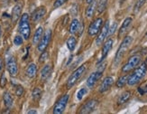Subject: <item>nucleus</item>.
I'll return each mask as SVG.
<instances>
[{
	"label": "nucleus",
	"mask_w": 147,
	"mask_h": 114,
	"mask_svg": "<svg viewBox=\"0 0 147 114\" xmlns=\"http://www.w3.org/2000/svg\"><path fill=\"white\" fill-rule=\"evenodd\" d=\"M18 31L20 35L24 37V39H29L31 35V27L29 23V16L27 14H24L21 16L20 21H19Z\"/></svg>",
	"instance_id": "nucleus-3"
},
{
	"label": "nucleus",
	"mask_w": 147,
	"mask_h": 114,
	"mask_svg": "<svg viewBox=\"0 0 147 114\" xmlns=\"http://www.w3.org/2000/svg\"><path fill=\"white\" fill-rule=\"evenodd\" d=\"M51 39H52V31L49 29L42 35V37L41 38L40 42L38 43V47H37L38 51L41 53L43 52V51H45V49L48 47L49 43L51 42Z\"/></svg>",
	"instance_id": "nucleus-8"
},
{
	"label": "nucleus",
	"mask_w": 147,
	"mask_h": 114,
	"mask_svg": "<svg viewBox=\"0 0 147 114\" xmlns=\"http://www.w3.org/2000/svg\"><path fill=\"white\" fill-rule=\"evenodd\" d=\"M97 106H98V100H89L80 108V113H81V114L90 113V112H92L96 109V107H97Z\"/></svg>",
	"instance_id": "nucleus-11"
},
{
	"label": "nucleus",
	"mask_w": 147,
	"mask_h": 114,
	"mask_svg": "<svg viewBox=\"0 0 147 114\" xmlns=\"http://www.w3.org/2000/svg\"><path fill=\"white\" fill-rule=\"evenodd\" d=\"M113 40L112 39H108L105 43H104V45L103 47H102V51H101V57H100V59L98 61V63H101L102 62H103L105 59H106V57L107 56L108 53L110 52V50L112 49V46H113Z\"/></svg>",
	"instance_id": "nucleus-13"
},
{
	"label": "nucleus",
	"mask_w": 147,
	"mask_h": 114,
	"mask_svg": "<svg viewBox=\"0 0 147 114\" xmlns=\"http://www.w3.org/2000/svg\"><path fill=\"white\" fill-rule=\"evenodd\" d=\"M104 69H105V67H103L102 69H99L98 71L91 73V75L89 76V77L88 78V80H87V86L88 88H93L95 86V84L97 83L98 81L102 77Z\"/></svg>",
	"instance_id": "nucleus-10"
},
{
	"label": "nucleus",
	"mask_w": 147,
	"mask_h": 114,
	"mask_svg": "<svg viewBox=\"0 0 147 114\" xmlns=\"http://www.w3.org/2000/svg\"><path fill=\"white\" fill-rule=\"evenodd\" d=\"M131 98V92H125L124 93H122L120 95V97L118 98V100L117 102L119 105H122V104H125V102L129 100V99Z\"/></svg>",
	"instance_id": "nucleus-22"
},
{
	"label": "nucleus",
	"mask_w": 147,
	"mask_h": 114,
	"mask_svg": "<svg viewBox=\"0 0 147 114\" xmlns=\"http://www.w3.org/2000/svg\"><path fill=\"white\" fill-rule=\"evenodd\" d=\"M42 35H43L42 27L37 28V30L35 31V33H34V38H33V43L34 44H38V43H39L40 40H41V38L42 37Z\"/></svg>",
	"instance_id": "nucleus-23"
},
{
	"label": "nucleus",
	"mask_w": 147,
	"mask_h": 114,
	"mask_svg": "<svg viewBox=\"0 0 147 114\" xmlns=\"http://www.w3.org/2000/svg\"><path fill=\"white\" fill-rule=\"evenodd\" d=\"M132 23H133V19L131 17H127L125 19L122 26H121V28L119 30V34H118L119 37H123L124 35H125V34L129 31L131 25H132Z\"/></svg>",
	"instance_id": "nucleus-14"
},
{
	"label": "nucleus",
	"mask_w": 147,
	"mask_h": 114,
	"mask_svg": "<svg viewBox=\"0 0 147 114\" xmlns=\"http://www.w3.org/2000/svg\"><path fill=\"white\" fill-rule=\"evenodd\" d=\"M3 100H4V103L5 106L7 108V109H10V108L13 106V98L11 96V94L8 92H5L3 95Z\"/></svg>",
	"instance_id": "nucleus-21"
},
{
	"label": "nucleus",
	"mask_w": 147,
	"mask_h": 114,
	"mask_svg": "<svg viewBox=\"0 0 147 114\" xmlns=\"http://www.w3.org/2000/svg\"><path fill=\"white\" fill-rule=\"evenodd\" d=\"M32 96H33V99L34 100H40V98L42 97V91L39 88H35L33 91V93H32Z\"/></svg>",
	"instance_id": "nucleus-28"
},
{
	"label": "nucleus",
	"mask_w": 147,
	"mask_h": 114,
	"mask_svg": "<svg viewBox=\"0 0 147 114\" xmlns=\"http://www.w3.org/2000/svg\"><path fill=\"white\" fill-rule=\"evenodd\" d=\"M51 73H52V67L51 65H45L41 72V78L42 81H46L49 77Z\"/></svg>",
	"instance_id": "nucleus-20"
},
{
	"label": "nucleus",
	"mask_w": 147,
	"mask_h": 114,
	"mask_svg": "<svg viewBox=\"0 0 147 114\" xmlns=\"http://www.w3.org/2000/svg\"><path fill=\"white\" fill-rule=\"evenodd\" d=\"M5 84H6V78H5V73H3L1 75V78H0V87L4 88L5 86Z\"/></svg>",
	"instance_id": "nucleus-35"
},
{
	"label": "nucleus",
	"mask_w": 147,
	"mask_h": 114,
	"mask_svg": "<svg viewBox=\"0 0 147 114\" xmlns=\"http://www.w3.org/2000/svg\"><path fill=\"white\" fill-rule=\"evenodd\" d=\"M5 64H6V69L11 75V77H15L17 75L18 73V66H17V62L15 59V57L12 54H9L6 56V60H5Z\"/></svg>",
	"instance_id": "nucleus-5"
},
{
	"label": "nucleus",
	"mask_w": 147,
	"mask_h": 114,
	"mask_svg": "<svg viewBox=\"0 0 147 114\" xmlns=\"http://www.w3.org/2000/svg\"><path fill=\"white\" fill-rule=\"evenodd\" d=\"M144 63H145V65H146V67H147V58L145 59V61H144Z\"/></svg>",
	"instance_id": "nucleus-40"
},
{
	"label": "nucleus",
	"mask_w": 147,
	"mask_h": 114,
	"mask_svg": "<svg viewBox=\"0 0 147 114\" xmlns=\"http://www.w3.org/2000/svg\"><path fill=\"white\" fill-rule=\"evenodd\" d=\"M0 37H1V26H0Z\"/></svg>",
	"instance_id": "nucleus-42"
},
{
	"label": "nucleus",
	"mask_w": 147,
	"mask_h": 114,
	"mask_svg": "<svg viewBox=\"0 0 147 114\" xmlns=\"http://www.w3.org/2000/svg\"><path fill=\"white\" fill-rule=\"evenodd\" d=\"M37 111H28V114H36Z\"/></svg>",
	"instance_id": "nucleus-38"
},
{
	"label": "nucleus",
	"mask_w": 147,
	"mask_h": 114,
	"mask_svg": "<svg viewBox=\"0 0 147 114\" xmlns=\"http://www.w3.org/2000/svg\"><path fill=\"white\" fill-rule=\"evenodd\" d=\"M102 25H103V20L102 18L98 17L97 18L96 20H94L88 26V33L90 36H95L96 35H98Z\"/></svg>",
	"instance_id": "nucleus-9"
},
{
	"label": "nucleus",
	"mask_w": 147,
	"mask_h": 114,
	"mask_svg": "<svg viewBox=\"0 0 147 114\" xmlns=\"http://www.w3.org/2000/svg\"><path fill=\"white\" fill-rule=\"evenodd\" d=\"M86 1H87V3H88V4H90L92 1H94V0H86Z\"/></svg>",
	"instance_id": "nucleus-39"
},
{
	"label": "nucleus",
	"mask_w": 147,
	"mask_h": 114,
	"mask_svg": "<svg viewBox=\"0 0 147 114\" xmlns=\"http://www.w3.org/2000/svg\"><path fill=\"white\" fill-rule=\"evenodd\" d=\"M67 1H68V0H56V1L54 2V4H53L54 8L60 7V6H61L62 5H64Z\"/></svg>",
	"instance_id": "nucleus-34"
},
{
	"label": "nucleus",
	"mask_w": 147,
	"mask_h": 114,
	"mask_svg": "<svg viewBox=\"0 0 147 114\" xmlns=\"http://www.w3.org/2000/svg\"><path fill=\"white\" fill-rule=\"evenodd\" d=\"M69 98V95L65 94L57 100V102L55 103L54 108H53V113L54 114H61L64 111L65 108L67 106V103H68Z\"/></svg>",
	"instance_id": "nucleus-7"
},
{
	"label": "nucleus",
	"mask_w": 147,
	"mask_h": 114,
	"mask_svg": "<svg viewBox=\"0 0 147 114\" xmlns=\"http://www.w3.org/2000/svg\"><path fill=\"white\" fill-rule=\"evenodd\" d=\"M96 6H97V2L95 1H92L90 4H88V6L86 10V16L88 17H91L93 16L94 15V12H95V9H96Z\"/></svg>",
	"instance_id": "nucleus-24"
},
{
	"label": "nucleus",
	"mask_w": 147,
	"mask_h": 114,
	"mask_svg": "<svg viewBox=\"0 0 147 114\" xmlns=\"http://www.w3.org/2000/svg\"><path fill=\"white\" fill-rule=\"evenodd\" d=\"M108 30H109V22L107 21L105 23V24L103 25V27H101L100 34L98 36L97 40H96V43H97V45H101V44L103 43V42L106 39V37L108 35Z\"/></svg>",
	"instance_id": "nucleus-12"
},
{
	"label": "nucleus",
	"mask_w": 147,
	"mask_h": 114,
	"mask_svg": "<svg viewBox=\"0 0 147 114\" xmlns=\"http://www.w3.org/2000/svg\"><path fill=\"white\" fill-rule=\"evenodd\" d=\"M128 76L129 75H124V76H121V77L117 81V86L118 88H123L125 83H127V80H128Z\"/></svg>",
	"instance_id": "nucleus-25"
},
{
	"label": "nucleus",
	"mask_w": 147,
	"mask_h": 114,
	"mask_svg": "<svg viewBox=\"0 0 147 114\" xmlns=\"http://www.w3.org/2000/svg\"><path fill=\"white\" fill-rule=\"evenodd\" d=\"M16 96H18V97H21L22 95L24 94V88L21 85H17L16 86Z\"/></svg>",
	"instance_id": "nucleus-32"
},
{
	"label": "nucleus",
	"mask_w": 147,
	"mask_h": 114,
	"mask_svg": "<svg viewBox=\"0 0 147 114\" xmlns=\"http://www.w3.org/2000/svg\"><path fill=\"white\" fill-rule=\"evenodd\" d=\"M46 13V9L44 6H41V7H38L32 15V20L34 22H38L40 21L41 19L44 16Z\"/></svg>",
	"instance_id": "nucleus-17"
},
{
	"label": "nucleus",
	"mask_w": 147,
	"mask_h": 114,
	"mask_svg": "<svg viewBox=\"0 0 147 114\" xmlns=\"http://www.w3.org/2000/svg\"><path fill=\"white\" fill-rule=\"evenodd\" d=\"M146 36H147V33H146Z\"/></svg>",
	"instance_id": "nucleus-44"
},
{
	"label": "nucleus",
	"mask_w": 147,
	"mask_h": 114,
	"mask_svg": "<svg viewBox=\"0 0 147 114\" xmlns=\"http://www.w3.org/2000/svg\"><path fill=\"white\" fill-rule=\"evenodd\" d=\"M146 0H137V2L135 5V7H134V13L136 14V13L139 12V10L142 8V6L144 5Z\"/></svg>",
	"instance_id": "nucleus-27"
},
{
	"label": "nucleus",
	"mask_w": 147,
	"mask_h": 114,
	"mask_svg": "<svg viewBox=\"0 0 147 114\" xmlns=\"http://www.w3.org/2000/svg\"><path fill=\"white\" fill-rule=\"evenodd\" d=\"M147 72V67L145 65V63L143 62L139 67H137L134 73L128 76V80H127V83L130 86H134L137 84L138 82L142 81V79L145 76Z\"/></svg>",
	"instance_id": "nucleus-1"
},
{
	"label": "nucleus",
	"mask_w": 147,
	"mask_h": 114,
	"mask_svg": "<svg viewBox=\"0 0 147 114\" xmlns=\"http://www.w3.org/2000/svg\"><path fill=\"white\" fill-rule=\"evenodd\" d=\"M85 71H86L85 65L80 66L78 69H76L75 71L71 74V76H69L68 81H67V88L69 89L72 86H74L76 82L80 79V77L83 75V73H85Z\"/></svg>",
	"instance_id": "nucleus-4"
},
{
	"label": "nucleus",
	"mask_w": 147,
	"mask_h": 114,
	"mask_svg": "<svg viewBox=\"0 0 147 114\" xmlns=\"http://www.w3.org/2000/svg\"><path fill=\"white\" fill-rule=\"evenodd\" d=\"M125 1V0H120V4H122V3H124Z\"/></svg>",
	"instance_id": "nucleus-41"
},
{
	"label": "nucleus",
	"mask_w": 147,
	"mask_h": 114,
	"mask_svg": "<svg viewBox=\"0 0 147 114\" xmlns=\"http://www.w3.org/2000/svg\"><path fill=\"white\" fill-rule=\"evenodd\" d=\"M23 42H24V39H23L22 35H16L15 37V39H14V43L16 44V45H17V46L23 44Z\"/></svg>",
	"instance_id": "nucleus-30"
},
{
	"label": "nucleus",
	"mask_w": 147,
	"mask_h": 114,
	"mask_svg": "<svg viewBox=\"0 0 147 114\" xmlns=\"http://www.w3.org/2000/svg\"><path fill=\"white\" fill-rule=\"evenodd\" d=\"M145 91H146V92H146V93H147V86H146V88H145Z\"/></svg>",
	"instance_id": "nucleus-43"
},
{
	"label": "nucleus",
	"mask_w": 147,
	"mask_h": 114,
	"mask_svg": "<svg viewBox=\"0 0 147 114\" xmlns=\"http://www.w3.org/2000/svg\"><path fill=\"white\" fill-rule=\"evenodd\" d=\"M113 83H114V79H113V77H110V76H108V77H106L104 79V81H102V83L100 84L99 92L101 93L107 92V90H109V89L111 88V86L113 85Z\"/></svg>",
	"instance_id": "nucleus-16"
},
{
	"label": "nucleus",
	"mask_w": 147,
	"mask_h": 114,
	"mask_svg": "<svg viewBox=\"0 0 147 114\" xmlns=\"http://www.w3.org/2000/svg\"><path fill=\"white\" fill-rule=\"evenodd\" d=\"M47 59H48V53L45 52V51H43V52H42V54L40 55L39 62H45Z\"/></svg>",
	"instance_id": "nucleus-33"
},
{
	"label": "nucleus",
	"mask_w": 147,
	"mask_h": 114,
	"mask_svg": "<svg viewBox=\"0 0 147 114\" xmlns=\"http://www.w3.org/2000/svg\"><path fill=\"white\" fill-rule=\"evenodd\" d=\"M3 65H4L3 58H2V56H0V73H1L2 70H3Z\"/></svg>",
	"instance_id": "nucleus-37"
},
{
	"label": "nucleus",
	"mask_w": 147,
	"mask_h": 114,
	"mask_svg": "<svg viewBox=\"0 0 147 114\" xmlns=\"http://www.w3.org/2000/svg\"><path fill=\"white\" fill-rule=\"evenodd\" d=\"M140 61H141V57L140 55H133L127 61V62L123 66L122 68V72L123 73H129L132 70H134L135 68L137 67V65L140 63Z\"/></svg>",
	"instance_id": "nucleus-6"
},
{
	"label": "nucleus",
	"mask_w": 147,
	"mask_h": 114,
	"mask_svg": "<svg viewBox=\"0 0 147 114\" xmlns=\"http://www.w3.org/2000/svg\"><path fill=\"white\" fill-rule=\"evenodd\" d=\"M87 89L86 88H82V89H80V90L78 92V93H77V98H78L79 100H81L82 98H83V96L87 93Z\"/></svg>",
	"instance_id": "nucleus-31"
},
{
	"label": "nucleus",
	"mask_w": 147,
	"mask_h": 114,
	"mask_svg": "<svg viewBox=\"0 0 147 114\" xmlns=\"http://www.w3.org/2000/svg\"><path fill=\"white\" fill-rule=\"evenodd\" d=\"M21 12H22V5L21 4H16L12 11V21L13 23L17 22L21 16Z\"/></svg>",
	"instance_id": "nucleus-18"
},
{
	"label": "nucleus",
	"mask_w": 147,
	"mask_h": 114,
	"mask_svg": "<svg viewBox=\"0 0 147 114\" xmlns=\"http://www.w3.org/2000/svg\"><path fill=\"white\" fill-rule=\"evenodd\" d=\"M37 73V67L34 63H30L26 69V75L30 79L34 78Z\"/></svg>",
	"instance_id": "nucleus-19"
},
{
	"label": "nucleus",
	"mask_w": 147,
	"mask_h": 114,
	"mask_svg": "<svg viewBox=\"0 0 147 114\" xmlns=\"http://www.w3.org/2000/svg\"><path fill=\"white\" fill-rule=\"evenodd\" d=\"M76 44H77V40L75 37H69L67 40V46L71 52H72V51L75 49Z\"/></svg>",
	"instance_id": "nucleus-26"
},
{
	"label": "nucleus",
	"mask_w": 147,
	"mask_h": 114,
	"mask_svg": "<svg viewBox=\"0 0 147 114\" xmlns=\"http://www.w3.org/2000/svg\"><path fill=\"white\" fill-rule=\"evenodd\" d=\"M82 29V24L79 22L78 19H73L71 25H69V32L71 33V35H75V34H78V32H80L79 35L81 34V30Z\"/></svg>",
	"instance_id": "nucleus-15"
},
{
	"label": "nucleus",
	"mask_w": 147,
	"mask_h": 114,
	"mask_svg": "<svg viewBox=\"0 0 147 114\" xmlns=\"http://www.w3.org/2000/svg\"><path fill=\"white\" fill-rule=\"evenodd\" d=\"M132 42H133L132 36H125L124 38L123 42L121 43L120 46H119L117 52L116 54V56H115V60H114L115 65H118V63L121 62V60L123 59V57H124L125 54L126 53V51L128 50V48L130 47Z\"/></svg>",
	"instance_id": "nucleus-2"
},
{
	"label": "nucleus",
	"mask_w": 147,
	"mask_h": 114,
	"mask_svg": "<svg viewBox=\"0 0 147 114\" xmlns=\"http://www.w3.org/2000/svg\"><path fill=\"white\" fill-rule=\"evenodd\" d=\"M117 27V23H114V24H112V26L109 28V30H108V35H113V34L115 33V31H116Z\"/></svg>",
	"instance_id": "nucleus-36"
},
{
	"label": "nucleus",
	"mask_w": 147,
	"mask_h": 114,
	"mask_svg": "<svg viewBox=\"0 0 147 114\" xmlns=\"http://www.w3.org/2000/svg\"><path fill=\"white\" fill-rule=\"evenodd\" d=\"M107 7V0H99L98 4V13H102Z\"/></svg>",
	"instance_id": "nucleus-29"
}]
</instances>
